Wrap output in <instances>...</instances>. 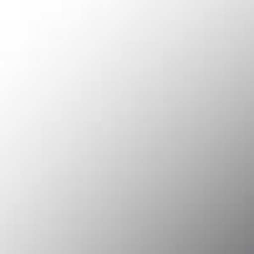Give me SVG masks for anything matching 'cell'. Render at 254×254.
Returning a JSON list of instances; mask_svg holds the SVG:
<instances>
[]
</instances>
